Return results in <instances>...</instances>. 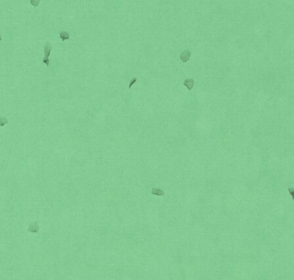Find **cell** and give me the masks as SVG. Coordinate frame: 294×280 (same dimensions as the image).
<instances>
[{"mask_svg": "<svg viewBox=\"0 0 294 280\" xmlns=\"http://www.w3.org/2000/svg\"><path fill=\"white\" fill-rule=\"evenodd\" d=\"M191 55H192V53H191V51L188 50V49H186V50H184V51L182 52V54H181V55H180V58H181V60H182V62L186 63V62H187L190 59Z\"/></svg>", "mask_w": 294, "mask_h": 280, "instance_id": "obj_1", "label": "cell"}, {"mask_svg": "<svg viewBox=\"0 0 294 280\" xmlns=\"http://www.w3.org/2000/svg\"><path fill=\"white\" fill-rule=\"evenodd\" d=\"M52 51V45L50 43L47 42L45 45V58H49L50 53Z\"/></svg>", "mask_w": 294, "mask_h": 280, "instance_id": "obj_2", "label": "cell"}, {"mask_svg": "<svg viewBox=\"0 0 294 280\" xmlns=\"http://www.w3.org/2000/svg\"><path fill=\"white\" fill-rule=\"evenodd\" d=\"M28 232H33V233H36L39 232V226L37 222H34L32 223H30V225L28 228Z\"/></svg>", "mask_w": 294, "mask_h": 280, "instance_id": "obj_3", "label": "cell"}, {"mask_svg": "<svg viewBox=\"0 0 294 280\" xmlns=\"http://www.w3.org/2000/svg\"><path fill=\"white\" fill-rule=\"evenodd\" d=\"M183 85L185 86L188 90H192L194 86V80L193 79H186L184 81Z\"/></svg>", "mask_w": 294, "mask_h": 280, "instance_id": "obj_4", "label": "cell"}, {"mask_svg": "<svg viewBox=\"0 0 294 280\" xmlns=\"http://www.w3.org/2000/svg\"><path fill=\"white\" fill-rule=\"evenodd\" d=\"M59 37H60V39L62 40V41H64V40L69 39L70 35H69V33L67 32V31H61L60 33H59Z\"/></svg>", "mask_w": 294, "mask_h": 280, "instance_id": "obj_5", "label": "cell"}, {"mask_svg": "<svg viewBox=\"0 0 294 280\" xmlns=\"http://www.w3.org/2000/svg\"><path fill=\"white\" fill-rule=\"evenodd\" d=\"M151 193L155 195H164V192L163 190L159 189V188H153L151 190Z\"/></svg>", "mask_w": 294, "mask_h": 280, "instance_id": "obj_6", "label": "cell"}, {"mask_svg": "<svg viewBox=\"0 0 294 280\" xmlns=\"http://www.w3.org/2000/svg\"><path fill=\"white\" fill-rule=\"evenodd\" d=\"M8 123V120L6 117H0V127H4Z\"/></svg>", "mask_w": 294, "mask_h": 280, "instance_id": "obj_7", "label": "cell"}, {"mask_svg": "<svg viewBox=\"0 0 294 280\" xmlns=\"http://www.w3.org/2000/svg\"><path fill=\"white\" fill-rule=\"evenodd\" d=\"M40 1H35V0H30V4L33 6V7H37L40 4Z\"/></svg>", "mask_w": 294, "mask_h": 280, "instance_id": "obj_8", "label": "cell"}, {"mask_svg": "<svg viewBox=\"0 0 294 280\" xmlns=\"http://www.w3.org/2000/svg\"><path fill=\"white\" fill-rule=\"evenodd\" d=\"M136 81H137V78H136V77H134V78L132 79V81H131L130 84H129V89L132 88V86H133V84L135 82H136Z\"/></svg>", "mask_w": 294, "mask_h": 280, "instance_id": "obj_9", "label": "cell"}, {"mask_svg": "<svg viewBox=\"0 0 294 280\" xmlns=\"http://www.w3.org/2000/svg\"><path fill=\"white\" fill-rule=\"evenodd\" d=\"M43 63H45V64H46V66H47V67H49V58H44V59H43Z\"/></svg>", "mask_w": 294, "mask_h": 280, "instance_id": "obj_10", "label": "cell"}, {"mask_svg": "<svg viewBox=\"0 0 294 280\" xmlns=\"http://www.w3.org/2000/svg\"><path fill=\"white\" fill-rule=\"evenodd\" d=\"M2 40V36H1V35H0V41H1Z\"/></svg>", "mask_w": 294, "mask_h": 280, "instance_id": "obj_11", "label": "cell"}]
</instances>
